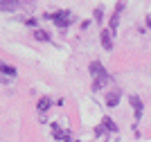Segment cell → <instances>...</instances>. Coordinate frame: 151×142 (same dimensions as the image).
<instances>
[{
  "mask_svg": "<svg viewBox=\"0 0 151 142\" xmlns=\"http://www.w3.org/2000/svg\"><path fill=\"white\" fill-rule=\"evenodd\" d=\"M117 27H120V12H115L113 16H111V20H108V30L113 32V34H115V30H117Z\"/></svg>",
  "mask_w": 151,
  "mask_h": 142,
  "instance_id": "10",
  "label": "cell"
},
{
  "mask_svg": "<svg viewBox=\"0 0 151 142\" xmlns=\"http://www.w3.org/2000/svg\"><path fill=\"white\" fill-rule=\"evenodd\" d=\"M120 97H122V95H120V90H111V93H106V95H104V102H106V106H108V108H115V106L120 104Z\"/></svg>",
  "mask_w": 151,
  "mask_h": 142,
  "instance_id": "2",
  "label": "cell"
},
{
  "mask_svg": "<svg viewBox=\"0 0 151 142\" xmlns=\"http://www.w3.org/2000/svg\"><path fill=\"white\" fill-rule=\"evenodd\" d=\"M99 41H101V45H104V50H113V32L111 30H101Z\"/></svg>",
  "mask_w": 151,
  "mask_h": 142,
  "instance_id": "3",
  "label": "cell"
},
{
  "mask_svg": "<svg viewBox=\"0 0 151 142\" xmlns=\"http://www.w3.org/2000/svg\"><path fill=\"white\" fill-rule=\"evenodd\" d=\"M52 131H54V138H57V140H61V142L70 140V131H61V129H59V124H54V122H52Z\"/></svg>",
  "mask_w": 151,
  "mask_h": 142,
  "instance_id": "5",
  "label": "cell"
},
{
  "mask_svg": "<svg viewBox=\"0 0 151 142\" xmlns=\"http://www.w3.org/2000/svg\"><path fill=\"white\" fill-rule=\"evenodd\" d=\"M36 106H38V111H41V113H45V111H47V108L52 106V99H50V97H41Z\"/></svg>",
  "mask_w": 151,
  "mask_h": 142,
  "instance_id": "11",
  "label": "cell"
},
{
  "mask_svg": "<svg viewBox=\"0 0 151 142\" xmlns=\"http://www.w3.org/2000/svg\"><path fill=\"white\" fill-rule=\"evenodd\" d=\"M95 20H97V23H101V20H104V9H101V7H97V9H95Z\"/></svg>",
  "mask_w": 151,
  "mask_h": 142,
  "instance_id": "14",
  "label": "cell"
},
{
  "mask_svg": "<svg viewBox=\"0 0 151 142\" xmlns=\"http://www.w3.org/2000/svg\"><path fill=\"white\" fill-rule=\"evenodd\" d=\"M18 7V2H0V9H7V12H14Z\"/></svg>",
  "mask_w": 151,
  "mask_h": 142,
  "instance_id": "13",
  "label": "cell"
},
{
  "mask_svg": "<svg viewBox=\"0 0 151 142\" xmlns=\"http://www.w3.org/2000/svg\"><path fill=\"white\" fill-rule=\"evenodd\" d=\"M88 70H90V74L93 77H101V74H106V70H104V66H101L99 61H93L88 66Z\"/></svg>",
  "mask_w": 151,
  "mask_h": 142,
  "instance_id": "7",
  "label": "cell"
},
{
  "mask_svg": "<svg viewBox=\"0 0 151 142\" xmlns=\"http://www.w3.org/2000/svg\"><path fill=\"white\" fill-rule=\"evenodd\" d=\"M108 81H111L108 72H106V74H101V77H95V81H93V90H101V88L106 86Z\"/></svg>",
  "mask_w": 151,
  "mask_h": 142,
  "instance_id": "6",
  "label": "cell"
},
{
  "mask_svg": "<svg viewBox=\"0 0 151 142\" xmlns=\"http://www.w3.org/2000/svg\"><path fill=\"white\" fill-rule=\"evenodd\" d=\"M129 102H131L133 111H135V120H140V117H142V108H145V106H142V99H140L138 95H131V97H129Z\"/></svg>",
  "mask_w": 151,
  "mask_h": 142,
  "instance_id": "4",
  "label": "cell"
},
{
  "mask_svg": "<svg viewBox=\"0 0 151 142\" xmlns=\"http://www.w3.org/2000/svg\"><path fill=\"white\" fill-rule=\"evenodd\" d=\"M147 27L151 30V14H147Z\"/></svg>",
  "mask_w": 151,
  "mask_h": 142,
  "instance_id": "16",
  "label": "cell"
},
{
  "mask_svg": "<svg viewBox=\"0 0 151 142\" xmlns=\"http://www.w3.org/2000/svg\"><path fill=\"white\" fill-rule=\"evenodd\" d=\"M0 72L9 74V77H16V68H14V66H9V63H2V61H0Z\"/></svg>",
  "mask_w": 151,
  "mask_h": 142,
  "instance_id": "12",
  "label": "cell"
},
{
  "mask_svg": "<svg viewBox=\"0 0 151 142\" xmlns=\"http://www.w3.org/2000/svg\"><path fill=\"white\" fill-rule=\"evenodd\" d=\"M101 126H104L106 131H111V133H115V131H117V124H115V120H113V117H108V115L101 120Z\"/></svg>",
  "mask_w": 151,
  "mask_h": 142,
  "instance_id": "8",
  "label": "cell"
},
{
  "mask_svg": "<svg viewBox=\"0 0 151 142\" xmlns=\"http://www.w3.org/2000/svg\"><path fill=\"white\" fill-rule=\"evenodd\" d=\"M43 18L52 20L57 27H68V25L75 23V16H72L70 9H59V12H52V14L47 12V14H43Z\"/></svg>",
  "mask_w": 151,
  "mask_h": 142,
  "instance_id": "1",
  "label": "cell"
},
{
  "mask_svg": "<svg viewBox=\"0 0 151 142\" xmlns=\"http://www.w3.org/2000/svg\"><path fill=\"white\" fill-rule=\"evenodd\" d=\"M32 36L36 38V41H52L50 32H45V30H34V32H32Z\"/></svg>",
  "mask_w": 151,
  "mask_h": 142,
  "instance_id": "9",
  "label": "cell"
},
{
  "mask_svg": "<svg viewBox=\"0 0 151 142\" xmlns=\"http://www.w3.org/2000/svg\"><path fill=\"white\" fill-rule=\"evenodd\" d=\"M124 7H126L124 2H117V5H115V12H120V14H122V12H124Z\"/></svg>",
  "mask_w": 151,
  "mask_h": 142,
  "instance_id": "15",
  "label": "cell"
}]
</instances>
